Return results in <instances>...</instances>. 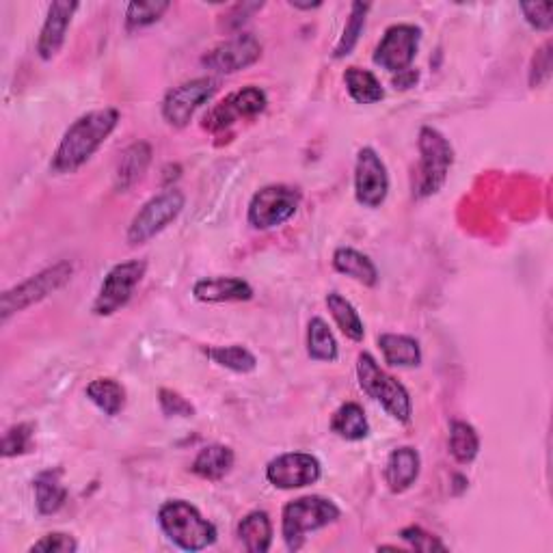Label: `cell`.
I'll list each match as a JSON object with an SVG mask.
<instances>
[{
	"label": "cell",
	"instance_id": "obj_19",
	"mask_svg": "<svg viewBox=\"0 0 553 553\" xmlns=\"http://www.w3.org/2000/svg\"><path fill=\"white\" fill-rule=\"evenodd\" d=\"M152 163V145L147 141L130 143L119 156L115 171L117 193H128L130 188L143 180V175Z\"/></svg>",
	"mask_w": 553,
	"mask_h": 553
},
{
	"label": "cell",
	"instance_id": "obj_31",
	"mask_svg": "<svg viewBox=\"0 0 553 553\" xmlns=\"http://www.w3.org/2000/svg\"><path fill=\"white\" fill-rule=\"evenodd\" d=\"M206 355L217 363V366L232 370L236 374H251L258 368V357H255L247 346L232 344V346H210Z\"/></svg>",
	"mask_w": 553,
	"mask_h": 553
},
{
	"label": "cell",
	"instance_id": "obj_40",
	"mask_svg": "<svg viewBox=\"0 0 553 553\" xmlns=\"http://www.w3.org/2000/svg\"><path fill=\"white\" fill-rule=\"evenodd\" d=\"M417 80H420V72L409 67V70L394 74V87H396V91H407L417 85Z\"/></svg>",
	"mask_w": 553,
	"mask_h": 553
},
{
	"label": "cell",
	"instance_id": "obj_28",
	"mask_svg": "<svg viewBox=\"0 0 553 553\" xmlns=\"http://www.w3.org/2000/svg\"><path fill=\"white\" fill-rule=\"evenodd\" d=\"M87 398L109 417H117L126 409V389L115 379H96L85 389Z\"/></svg>",
	"mask_w": 553,
	"mask_h": 553
},
{
	"label": "cell",
	"instance_id": "obj_3",
	"mask_svg": "<svg viewBox=\"0 0 553 553\" xmlns=\"http://www.w3.org/2000/svg\"><path fill=\"white\" fill-rule=\"evenodd\" d=\"M342 517V510L333 499L320 495H305L292 499L281 512V536L290 551L305 545L309 532H318Z\"/></svg>",
	"mask_w": 553,
	"mask_h": 553
},
{
	"label": "cell",
	"instance_id": "obj_32",
	"mask_svg": "<svg viewBox=\"0 0 553 553\" xmlns=\"http://www.w3.org/2000/svg\"><path fill=\"white\" fill-rule=\"evenodd\" d=\"M370 9H372V5H368V3H353V5H350L348 22H346L344 33H342L340 42H337L335 52H333L335 59H344L355 50L363 29H366V20H368Z\"/></svg>",
	"mask_w": 553,
	"mask_h": 553
},
{
	"label": "cell",
	"instance_id": "obj_33",
	"mask_svg": "<svg viewBox=\"0 0 553 553\" xmlns=\"http://www.w3.org/2000/svg\"><path fill=\"white\" fill-rule=\"evenodd\" d=\"M171 9L165 0H150V3H130L126 7V31H141L156 24Z\"/></svg>",
	"mask_w": 553,
	"mask_h": 553
},
{
	"label": "cell",
	"instance_id": "obj_15",
	"mask_svg": "<svg viewBox=\"0 0 553 553\" xmlns=\"http://www.w3.org/2000/svg\"><path fill=\"white\" fill-rule=\"evenodd\" d=\"M262 59V44L260 39L251 33H238L232 39H225L223 44L214 46L208 55H204L201 63L208 70L219 74H236L247 70Z\"/></svg>",
	"mask_w": 553,
	"mask_h": 553
},
{
	"label": "cell",
	"instance_id": "obj_8",
	"mask_svg": "<svg viewBox=\"0 0 553 553\" xmlns=\"http://www.w3.org/2000/svg\"><path fill=\"white\" fill-rule=\"evenodd\" d=\"M303 193L290 184H268L249 201L247 219L253 229L268 232L288 223L301 208Z\"/></svg>",
	"mask_w": 553,
	"mask_h": 553
},
{
	"label": "cell",
	"instance_id": "obj_24",
	"mask_svg": "<svg viewBox=\"0 0 553 553\" xmlns=\"http://www.w3.org/2000/svg\"><path fill=\"white\" fill-rule=\"evenodd\" d=\"M238 538L249 553H266L273 545V521L264 510H253L238 523Z\"/></svg>",
	"mask_w": 553,
	"mask_h": 553
},
{
	"label": "cell",
	"instance_id": "obj_14",
	"mask_svg": "<svg viewBox=\"0 0 553 553\" xmlns=\"http://www.w3.org/2000/svg\"><path fill=\"white\" fill-rule=\"evenodd\" d=\"M268 96L260 87H245L229 93L225 100L214 104V109L204 117V128L210 132H221L234 126L240 119H253L266 111Z\"/></svg>",
	"mask_w": 553,
	"mask_h": 553
},
{
	"label": "cell",
	"instance_id": "obj_4",
	"mask_svg": "<svg viewBox=\"0 0 553 553\" xmlns=\"http://www.w3.org/2000/svg\"><path fill=\"white\" fill-rule=\"evenodd\" d=\"M417 150H420V165H417L413 195L426 199L437 195L448 182L454 165V147L437 128L424 126L417 137Z\"/></svg>",
	"mask_w": 553,
	"mask_h": 553
},
{
	"label": "cell",
	"instance_id": "obj_39",
	"mask_svg": "<svg viewBox=\"0 0 553 553\" xmlns=\"http://www.w3.org/2000/svg\"><path fill=\"white\" fill-rule=\"evenodd\" d=\"M158 402H160V409H163V413L167 417H193L195 415L193 404L173 389H160Z\"/></svg>",
	"mask_w": 553,
	"mask_h": 553
},
{
	"label": "cell",
	"instance_id": "obj_21",
	"mask_svg": "<svg viewBox=\"0 0 553 553\" xmlns=\"http://www.w3.org/2000/svg\"><path fill=\"white\" fill-rule=\"evenodd\" d=\"M333 268L337 273H342L350 279L366 288H374L379 283V268L368 258L366 253H361L353 247H340L333 253Z\"/></svg>",
	"mask_w": 553,
	"mask_h": 553
},
{
	"label": "cell",
	"instance_id": "obj_17",
	"mask_svg": "<svg viewBox=\"0 0 553 553\" xmlns=\"http://www.w3.org/2000/svg\"><path fill=\"white\" fill-rule=\"evenodd\" d=\"M193 296L201 303H245L253 299V288L240 277H208L195 283Z\"/></svg>",
	"mask_w": 553,
	"mask_h": 553
},
{
	"label": "cell",
	"instance_id": "obj_18",
	"mask_svg": "<svg viewBox=\"0 0 553 553\" xmlns=\"http://www.w3.org/2000/svg\"><path fill=\"white\" fill-rule=\"evenodd\" d=\"M422 471V458L420 452L411 445H402L389 454L385 463V482L394 493L409 491L413 484L420 478Z\"/></svg>",
	"mask_w": 553,
	"mask_h": 553
},
{
	"label": "cell",
	"instance_id": "obj_27",
	"mask_svg": "<svg viewBox=\"0 0 553 553\" xmlns=\"http://www.w3.org/2000/svg\"><path fill=\"white\" fill-rule=\"evenodd\" d=\"M344 83L348 96L353 98L357 104H376L385 98V89L381 80L376 78L370 70H363V67H348L344 72Z\"/></svg>",
	"mask_w": 553,
	"mask_h": 553
},
{
	"label": "cell",
	"instance_id": "obj_30",
	"mask_svg": "<svg viewBox=\"0 0 553 553\" xmlns=\"http://www.w3.org/2000/svg\"><path fill=\"white\" fill-rule=\"evenodd\" d=\"M307 355L314 361H327L333 363L340 357V348H337V340L322 318H312L307 325Z\"/></svg>",
	"mask_w": 553,
	"mask_h": 553
},
{
	"label": "cell",
	"instance_id": "obj_20",
	"mask_svg": "<svg viewBox=\"0 0 553 553\" xmlns=\"http://www.w3.org/2000/svg\"><path fill=\"white\" fill-rule=\"evenodd\" d=\"M63 469H46L33 480L35 506L39 515H57L67 502V489L63 484Z\"/></svg>",
	"mask_w": 553,
	"mask_h": 553
},
{
	"label": "cell",
	"instance_id": "obj_41",
	"mask_svg": "<svg viewBox=\"0 0 553 553\" xmlns=\"http://www.w3.org/2000/svg\"><path fill=\"white\" fill-rule=\"evenodd\" d=\"M180 175H182V167H180V165H169V167H165V178H163V184H165V186H169V184H171V180H178Z\"/></svg>",
	"mask_w": 553,
	"mask_h": 553
},
{
	"label": "cell",
	"instance_id": "obj_29",
	"mask_svg": "<svg viewBox=\"0 0 553 553\" xmlns=\"http://www.w3.org/2000/svg\"><path fill=\"white\" fill-rule=\"evenodd\" d=\"M450 454L456 463L469 465L474 463L480 454V435L478 430L469 422L454 420L450 424V441H448Z\"/></svg>",
	"mask_w": 553,
	"mask_h": 553
},
{
	"label": "cell",
	"instance_id": "obj_36",
	"mask_svg": "<svg viewBox=\"0 0 553 553\" xmlns=\"http://www.w3.org/2000/svg\"><path fill=\"white\" fill-rule=\"evenodd\" d=\"M551 78V42H545L534 52L530 63V87H543Z\"/></svg>",
	"mask_w": 553,
	"mask_h": 553
},
{
	"label": "cell",
	"instance_id": "obj_38",
	"mask_svg": "<svg viewBox=\"0 0 553 553\" xmlns=\"http://www.w3.org/2000/svg\"><path fill=\"white\" fill-rule=\"evenodd\" d=\"M76 549H78L76 538L65 532H50L29 547V551H44V553H74Z\"/></svg>",
	"mask_w": 553,
	"mask_h": 553
},
{
	"label": "cell",
	"instance_id": "obj_26",
	"mask_svg": "<svg viewBox=\"0 0 553 553\" xmlns=\"http://www.w3.org/2000/svg\"><path fill=\"white\" fill-rule=\"evenodd\" d=\"M325 301L335 320V325L340 327V331L348 337V340L363 342V337H366V327H363V320L357 312V307L340 292H329Z\"/></svg>",
	"mask_w": 553,
	"mask_h": 553
},
{
	"label": "cell",
	"instance_id": "obj_7",
	"mask_svg": "<svg viewBox=\"0 0 553 553\" xmlns=\"http://www.w3.org/2000/svg\"><path fill=\"white\" fill-rule=\"evenodd\" d=\"M186 204V195L180 191V188H167V191L154 195L152 199H147L145 204L139 208V212L134 214L126 240L130 247H139L156 238L160 232L180 217Z\"/></svg>",
	"mask_w": 553,
	"mask_h": 553
},
{
	"label": "cell",
	"instance_id": "obj_37",
	"mask_svg": "<svg viewBox=\"0 0 553 553\" xmlns=\"http://www.w3.org/2000/svg\"><path fill=\"white\" fill-rule=\"evenodd\" d=\"M523 18L532 29L549 33L553 26V3H521Z\"/></svg>",
	"mask_w": 553,
	"mask_h": 553
},
{
	"label": "cell",
	"instance_id": "obj_11",
	"mask_svg": "<svg viewBox=\"0 0 553 553\" xmlns=\"http://www.w3.org/2000/svg\"><path fill=\"white\" fill-rule=\"evenodd\" d=\"M422 42V29L415 24H394L385 31L381 44L374 50V63L389 74L409 70Z\"/></svg>",
	"mask_w": 553,
	"mask_h": 553
},
{
	"label": "cell",
	"instance_id": "obj_25",
	"mask_svg": "<svg viewBox=\"0 0 553 553\" xmlns=\"http://www.w3.org/2000/svg\"><path fill=\"white\" fill-rule=\"evenodd\" d=\"M331 430L344 441H363L370 437L368 415L357 402H344L331 417Z\"/></svg>",
	"mask_w": 553,
	"mask_h": 553
},
{
	"label": "cell",
	"instance_id": "obj_42",
	"mask_svg": "<svg viewBox=\"0 0 553 553\" xmlns=\"http://www.w3.org/2000/svg\"><path fill=\"white\" fill-rule=\"evenodd\" d=\"M290 7L301 11H312V9H320L322 3H296V0H290Z\"/></svg>",
	"mask_w": 553,
	"mask_h": 553
},
{
	"label": "cell",
	"instance_id": "obj_13",
	"mask_svg": "<svg viewBox=\"0 0 553 553\" xmlns=\"http://www.w3.org/2000/svg\"><path fill=\"white\" fill-rule=\"evenodd\" d=\"M322 476V465L314 454L286 452L266 465V480L281 491L312 487Z\"/></svg>",
	"mask_w": 553,
	"mask_h": 553
},
{
	"label": "cell",
	"instance_id": "obj_16",
	"mask_svg": "<svg viewBox=\"0 0 553 553\" xmlns=\"http://www.w3.org/2000/svg\"><path fill=\"white\" fill-rule=\"evenodd\" d=\"M78 9H80L78 3H67V0H57V3H52L48 7L44 26L42 31H39V39H37L39 59L52 61L59 55L65 44L67 29H70L72 18Z\"/></svg>",
	"mask_w": 553,
	"mask_h": 553
},
{
	"label": "cell",
	"instance_id": "obj_34",
	"mask_svg": "<svg viewBox=\"0 0 553 553\" xmlns=\"http://www.w3.org/2000/svg\"><path fill=\"white\" fill-rule=\"evenodd\" d=\"M35 426L31 422H20L7 428V433L3 437V456L13 458V456H22L35 450Z\"/></svg>",
	"mask_w": 553,
	"mask_h": 553
},
{
	"label": "cell",
	"instance_id": "obj_1",
	"mask_svg": "<svg viewBox=\"0 0 553 553\" xmlns=\"http://www.w3.org/2000/svg\"><path fill=\"white\" fill-rule=\"evenodd\" d=\"M119 119L121 115L113 106L80 115L74 124L65 130L59 147L55 154H52L50 171L57 175H67L76 173L80 167H85L89 160L96 156L100 147L109 141V137L119 126Z\"/></svg>",
	"mask_w": 553,
	"mask_h": 553
},
{
	"label": "cell",
	"instance_id": "obj_35",
	"mask_svg": "<svg viewBox=\"0 0 553 553\" xmlns=\"http://www.w3.org/2000/svg\"><path fill=\"white\" fill-rule=\"evenodd\" d=\"M400 538L404 543H407L411 549L415 551H448L437 536H433L430 532H426L420 525H409V528H404L400 532Z\"/></svg>",
	"mask_w": 553,
	"mask_h": 553
},
{
	"label": "cell",
	"instance_id": "obj_5",
	"mask_svg": "<svg viewBox=\"0 0 553 553\" xmlns=\"http://www.w3.org/2000/svg\"><path fill=\"white\" fill-rule=\"evenodd\" d=\"M357 379L363 394L379 402L389 417H394L400 424H409L413 420V400L409 389L387 374L370 353H361L357 357Z\"/></svg>",
	"mask_w": 553,
	"mask_h": 553
},
{
	"label": "cell",
	"instance_id": "obj_9",
	"mask_svg": "<svg viewBox=\"0 0 553 553\" xmlns=\"http://www.w3.org/2000/svg\"><path fill=\"white\" fill-rule=\"evenodd\" d=\"M145 273V260H128L115 264L111 271L106 273L96 301H93L91 312L100 318H106L117 314L119 309H124L130 303L134 290H137V286L143 281Z\"/></svg>",
	"mask_w": 553,
	"mask_h": 553
},
{
	"label": "cell",
	"instance_id": "obj_22",
	"mask_svg": "<svg viewBox=\"0 0 553 553\" xmlns=\"http://www.w3.org/2000/svg\"><path fill=\"white\" fill-rule=\"evenodd\" d=\"M234 463H236V454L232 448H229V445L212 443V445H206V448L199 450L191 471L195 476L204 478V480L219 482L229 474V471H232Z\"/></svg>",
	"mask_w": 553,
	"mask_h": 553
},
{
	"label": "cell",
	"instance_id": "obj_6",
	"mask_svg": "<svg viewBox=\"0 0 553 553\" xmlns=\"http://www.w3.org/2000/svg\"><path fill=\"white\" fill-rule=\"evenodd\" d=\"M72 277L74 264L59 262L55 266L44 268V271H39L37 275H31L29 279L16 283V286L5 290L3 296H0V320L7 322L11 316L42 303L50 294H55L63 286H67Z\"/></svg>",
	"mask_w": 553,
	"mask_h": 553
},
{
	"label": "cell",
	"instance_id": "obj_12",
	"mask_svg": "<svg viewBox=\"0 0 553 553\" xmlns=\"http://www.w3.org/2000/svg\"><path fill=\"white\" fill-rule=\"evenodd\" d=\"M389 195V173L374 147H361L355 163V199L363 208H381Z\"/></svg>",
	"mask_w": 553,
	"mask_h": 553
},
{
	"label": "cell",
	"instance_id": "obj_23",
	"mask_svg": "<svg viewBox=\"0 0 553 553\" xmlns=\"http://www.w3.org/2000/svg\"><path fill=\"white\" fill-rule=\"evenodd\" d=\"M379 348L391 368H417L422 363V346L411 335L383 333L379 335Z\"/></svg>",
	"mask_w": 553,
	"mask_h": 553
},
{
	"label": "cell",
	"instance_id": "obj_2",
	"mask_svg": "<svg viewBox=\"0 0 553 553\" xmlns=\"http://www.w3.org/2000/svg\"><path fill=\"white\" fill-rule=\"evenodd\" d=\"M160 530L184 551H201L217 543V525L208 521L186 499H169L158 510Z\"/></svg>",
	"mask_w": 553,
	"mask_h": 553
},
{
	"label": "cell",
	"instance_id": "obj_10",
	"mask_svg": "<svg viewBox=\"0 0 553 553\" xmlns=\"http://www.w3.org/2000/svg\"><path fill=\"white\" fill-rule=\"evenodd\" d=\"M217 89L219 80L212 76L186 80V83L167 91L163 104H160V113L171 128H186L201 106L212 100Z\"/></svg>",
	"mask_w": 553,
	"mask_h": 553
}]
</instances>
